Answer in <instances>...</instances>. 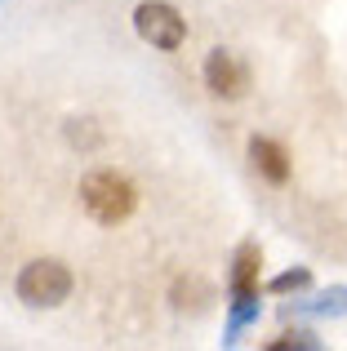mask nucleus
I'll use <instances>...</instances> for the list:
<instances>
[{
  "mask_svg": "<svg viewBox=\"0 0 347 351\" xmlns=\"http://www.w3.org/2000/svg\"><path fill=\"white\" fill-rule=\"evenodd\" d=\"M307 280H312L307 271H289V276H276V280H272V289H276V293H285V289H303Z\"/></svg>",
  "mask_w": 347,
  "mask_h": 351,
  "instance_id": "7",
  "label": "nucleus"
},
{
  "mask_svg": "<svg viewBox=\"0 0 347 351\" xmlns=\"http://www.w3.org/2000/svg\"><path fill=\"white\" fill-rule=\"evenodd\" d=\"M276 347H316V338L312 334H289V338H280Z\"/></svg>",
  "mask_w": 347,
  "mask_h": 351,
  "instance_id": "8",
  "label": "nucleus"
},
{
  "mask_svg": "<svg viewBox=\"0 0 347 351\" xmlns=\"http://www.w3.org/2000/svg\"><path fill=\"white\" fill-rule=\"evenodd\" d=\"M254 285H259V245H241L232 267V293L236 298H254Z\"/></svg>",
  "mask_w": 347,
  "mask_h": 351,
  "instance_id": "6",
  "label": "nucleus"
},
{
  "mask_svg": "<svg viewBox=\"0 0 347 351\" xmlns=\"http://www.w3.org/2000/svg\"><path fill=\"white\" fill-rule=\"evenodd\" d=\"M134 27H139V36L147 45H156V49H178L182 36H187V23L178 18V9L160 5V0H147V5H139V14H134Z\"/></svg>",
  "mask_w": 347,
  "mask_h": 351,
  "instance_id": "3",
  "label": "nucleus"
},
{
  "mask_svg": "<svg viewBox=\"0 0 347 351\" xmlns=\"http://www.w3.org/2000/svg\"><path fill=\"white\" fill-rule=\"evenodd\" d=\"M205 85L214 89L218 98H241L245 89H250V71H245V62L236 58V53L214 49L209 62H205Z\"/></svg>",
  "mask_w": 347,
  "mask_h": 351,
  "instance_id": "4",
  "label": "nucleus"
},
{
  "mask_svg": "<svg viewBox=\"0 0 347 351\" xmlns=\"http://www.w3.org/2000/svg\"><path fill=\"white\" fill-rule=\"evenodd\" d=\"M67 293H71V271L58 258L27 263L23 276H18V298L27 307H58V302H67Z\"/></svg>",
  "mask_w": 347,
  "mask_h": 351,
  "instance_id": "2",
  "label": "nucleus"
},
{
  "mask_svg": "<svg viewBox=\"0 0 347 351\" xmlns=\"http://www.w3.org/2000/svg\"><path fill=\"white\" fill-rule=\"evenodd\" d=\"M80 205H85V214L94 218V223L116 227V223H125V218L134 214L139 191H134V182L125 178V173L94 169V173H85V182H80Z\"/></svg>",
  "mask_w": 347,
  "mask_h": 351,
  "instance_id": "1",
  "label": "nucleus"
},
{
  "mask_svg": "<svg viewBox=\"0 0 347 351\" xmlns=\"http://www.w3.org/2000/svg\"><path fill=\"white\" fill-rule=\"evenodd\" d=\"M250 160H254V169H259L267 182H276V187L289 178V156H285V147L272 143V138H254L250 143Z\"/></svg>",
  "mask_w": 347,
  "mask_h": 351,
  "instance_id": "5",
  "label": "nucleus"
}]
</instances>
